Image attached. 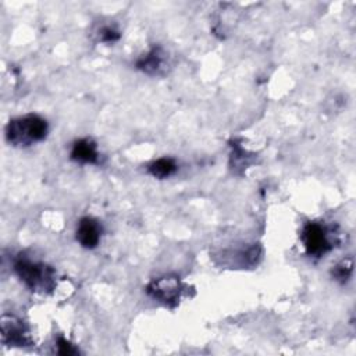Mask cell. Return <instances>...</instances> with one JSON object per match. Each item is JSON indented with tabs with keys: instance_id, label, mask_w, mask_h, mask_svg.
<instances>
[{
	"instance_id": "cell-5",
	"label": "cell",
	"mask_w": 356,
	"mask_h": 356,
	"mask_svg": "<svg viewBox=\"0 0 356 356\" xmlns=\"http://www.w3.org/2000/svg\"><path fill=\"white\" fill-rule=\"evenodd\" d=\"M1 341L8 346H29L32 339L28 327L15 316L4 314L1 318Z\"/></svg>"
},
{
	"instance_id": "cell-1",
	"label": "cell",
	"mask_w": 356,
	"mask_h": 356,
	"mask_svg": "<svg viewBox=\"0 0 356 356\" xmlns=\"http://www.w3.org/2000/svg\"><path fill=\"white\" fill-rule=\"evenodd\" d=\"M14 271L31 291L47 293L56 286V271L43 261L19 254L14 261Z\"/></svg>"
},
{
	"instance_id": "cell-8",
	"label": "cell",
	"mask_w": 356,
	"mask_h": 356,
	"mask_svg": "<svg viewBox=\"0 0 356 356\" xmlns=\"http://www.w3.org/2000/svg\"><path fill=\"white\" fill-rule=\"evenodd\" d=\"M71 159L81 164L97 163L99 160L97 145L89 138H82L75 140L71 147Z\"/></svg>"
},
{
	"instance_id": "cell-11",
	"label": "cell",
	"mask_w": 356,
	"mask_h": 356,
	"mask_svg": "<svg viewBox=\"0 0 356 356\" xmlns=\"http://www.w3.org/2000/svg\"><path fill=\"white\" fill-rule=\"evenodd\" d=\"M99 39L104 43H113L120 39V32L111 25H106L99 31Z\"/></svg>"
},
{
	"instance_id": "cell-12",
	"label": "cell",
	"mask_w": 356,
	"mask_h": 356,
	"mask_svg": "<svg viewBox=\"0 0 356 356\" xmlns=\"http://www.w3.org/2000/svg\"><path fill=\"white\" fill-rule=\"evenodd\" d=\"M79 350L65 338H57V353L60 355H76Z\"/></svg>"
},
{
	"instance_id": "cell-7",
	"label": "cell",
	"mask_w": 356,
	"mask_h": 356,
	"mask_svg": "<svg viewBox=\"0 0 356 356\" xmlns=\"http://www.w3.org/2000/svg\"><path fill=\"white\" fill-rule=\"evenodd\" d=\"M165 63H167L165 51L160 46H154L146 54L138 58L136 68L149 75H154L161 72L165 68L164 67Z\"/></svg>"
},
{
	"instance_id": "cell-2",
	"label": "cell",
	"mask_w": 356,
	"mask_h": 356,
	"mask_svg": "<svg viewBox=\"0 0 356 356\" xmlns=\"http://www.w3.org/2000/svg\"><path fill=\"white\" fill-rule=\"evenodd\" d=\"M49 125L44 118L38 114H25L13 118L6 127V138L13 146H31L46 138Z\"/></svg>"
},
{
	"instance_id": "cell-3",
	"label": "cell",
	"mask_w": 356,
	"mask_h": 356,
	"mask_svg": "<svg viewBox=\"0 0 356 356\" xmlns=\"http://www.w3.org/2000/svg\"><path fill=\"white\" fill-rule=\"evenodd\" d=\"M300 239L306 254L310 257H323L334 248L328 227L318 221L306 222L302 228Z\"/></svg>"
},
{
	"instance_id": "cell-10",
	"label": "cell",
	"mask_w": 356,
	"mask_h": 356,
	"mask_svg": "<svg viewBox=\"0 0 356 356\" xmlns=\"http://www.w3.org/2000/svg\"><path fill=\"white\" fill-rule=\"evenodd\" d=\"M352 270H353L352 259H343L338 264H335V267L332 268V277L337 281L343 284V282H346L350 278Z\"/></svg>"
},
{
	"instance_id": "cell-6",
	"label": "cell",
	"mask_w": 356,
	"mask_h": 356,
	"mask_svg": "<svg viewBox=\"0 0 356 356\" xmlns=\"http://www.w3.org/2000/svg\"><path fill=\"white\" fill-rule=\"evenodd\" d=\"M102 225L93 217H82L76 225L75 238L85 249H95L102 239Z\"/></svg>"
},
{
	"instance_id": "cell-4",
	"label": "cell",
	"mask_w": 356,
	"mask_h": 356,
	"mask_svg": "<svg viewBox=\"0 0 356 356\" xmlns=\"http://www.w3.org/2000/svg\"><path fill=\"white\" fill-rule=\"evenodd\" d=\"M146 292L156 300L167 305L175 306L184 292V285L178 277L164 275L153 280L147 286Z\"/></svg>"
},
{
	"instance_id": "cell-9",
	"label": "cell",
	"mask_w": 356,
	"mask_h": 356,
	"mask_svg": "<svg viewBox=\"0 0 356 356\" xmlns=\"http://www.w3.org/2000/svg\"><path fill=\"white\" fill-rule=\"evenodd\" d=\"M177 170H178V165H177L175 160L170 159V157H160L147 165L149 174L159 179L171 177L172 174H175Z\"/></svg>"
}]
</instances>
